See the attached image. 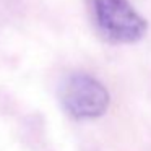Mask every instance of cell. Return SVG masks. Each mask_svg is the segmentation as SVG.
I'll use <instances>...</instances> for the list:
<instances>
[{"label": "cell", "instance_id": "cell-1", "mask_svg": "<svg viewBox=\"0 0 151 151\" xmlns=\"http://www.w3.org/2000/svg\"><path fill=\"white\" fill-rule=\"evenodd\" d=\"M96 33L111 44H135L148 31V21L130 0H86Z\"/></svg>", "mask_w": 151, "mask_h": 151}, {"label": "cell", "instance_id": "cell-2", "mask_svg": "<svg viewBox=\"0 0 151 151\" xmlns=\"http://www.w3.org/2000/svg\"><path fill=\"white\" fill-rule=\"evenodd\" d=\"M63 111L75 120H93L107 112L111 94L104 83L86 72H75L60 89Z\"/></svg>", "mask_w": 151, "mask_h": 151}]
</instances>
